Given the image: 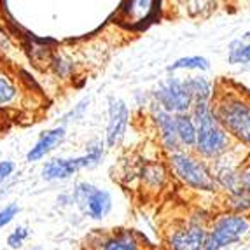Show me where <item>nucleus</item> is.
Segmentation results:
<instances>
[{
  "instance_id": "nucleus-5",
  "label": "nucleus",
  "mask_w": 250,
  "mask_h": 250,
  "mask_svg": "<svg viewBox=\"0 0 250 250\" xmlns=\"http://www.w3.org/2000/svg\"><path fill=\"white\" fill-rule=\"evenodd\" d=\"M250 224L243 215L238 213H228L219 217L213 222L212 229L207 231L203 250H221L224 247H229L238 243L249 233Z\"/></svg>"
},
{
  "instance_id": "nucleus-17",
  "label": "nucleus",
  "mask_w": 250,
  "mask_h": 250,
  "mask_svg": "<svg viewBox=\"0 0 250 250\" xmlns=\"http://www.w3.org/2000/svg\"><path fill=\"white\" fill-rule=\"evenodd\" d=\"M208 70L210 63L205 56H186V58H179L175 63H171L168 67V72H175V70Z\"/></svg>"
},
{
  "instance_id": "nucleus-23",
  "label": "nucleus",
  "mask_w": 250,
  "mask_h": 250,
  "mask_svg": "<svg viewBox=\"0 0 250 250\" xmlns=\"http://www.w3.org/2000/svg\"><path fill=\"white\" fill-rule=\"evenodd\" d=\"M14 168H16V167H14V163L9 161V159H5V161H0V184H4L9 177L13 175Z\"/></svg>"
},
{
  "instance_id": "nucleus-14",
  "label": "nucleus",
  "mask_w": 250,
  "mask_h": 250,
  "mask_svg": "<svg viewBox=\"0 0 250 250\" xmlns=\"http://www.w3.org/2000/svg\"><path fill=\"white\" fill-rule=\"evenodd\" d=\"M20 98V88L5 72H0V108H7Z\"/></svg>"
},
{
  "instance_id": "nucleus-25",
  "label": "nucleus",
  "mask_w": 250,
  "mask_h": 250,
  "mask_svg": "<svg viewBox=\"0 0 250 250\" xmlns=\"http://www.w3.org/2000/svg\"><path fill=\"white\" fill-rule=\"evenodd\" d=\"M240 182H242L243 189H245L247 192H250V167L240 175Z\"/></svg>"
},
{
  "instance_id": "nucleus-6",
  "label": "nucleus",
  "mask_w": 250,
  "mask_h": 250,
  "mask_svg": "<svg viewBox=\"0 0 250 250\" xmlns=\"http://www.w3.org/2000/svg\"><path fill=\"white\" fill-rule=\"evenodd\" d=\"M152 95H154L156 105L171 116L188 114V110L192 107V96L188 88V83L177 77L165 79Z\"/></svg>"
},
{
  "instance_id": "nucleus-16",
  "label": "nucleus",
  "mask_w": 250,
  "mask_h": 250,
  "mask_svg": "<svg viewBox=\"0 0 250 250\" xmlns=\"http://www.w3.org/2000/svg\"><path fill=\"white\" fill-rule=\"evenodd\" d=\"M165 175L167 171L165 168L159 165V163H149V165H144V168L140 170V177H142L144 182L149 186V188H161L163 182H165Z\"/></svg>"
},
{
  "instance_id": "nucleus-26",
  "label": "nucleus",
  "mask_w": 250,
  "mask_h": 250,
  "mask_svg": "<svg viewBox=\"0 0 250 250\" xmlns=\"http://www.w3.org/2000/svg\"><path fill=\"white\" fill-rule=\"evenodd\" d=\"M243 39H247V41H250V30H249V32H247L245 35H243Z\"/></svg>"
},
{
  "instance_id": "nucleus-11",
  "label": "nucleus",
  "mask_w": 250,
  "mask_h": 250,
  "mask_svg": "<svg viewBox=\"0 0 250 250\" xmlns=\"http://www.w3.org/2000/svg\"><path fill=\"white\" fill-rule=\"evenodd\" d=\"M152 121H154L156 128L159 131V137H161V142L165 146V149L171 150L173 152H179V140H177V131H175V116L165 112L163 108H159L158 105H152Z\"/></svg>"
},
{
  "instance_id": "nucleus-10",
  "label": "nucleus",
  "mask_w": 250,
  "mask_h": 250,
  "mask_svg": "<svg viewBox=\"0 0 250 250\" xmlns=\"http://www.w3.org/2000/svg\"><path fill=\"white\" fill-rule=\"evenodd\" d=\"M207 231L201 224H192L180 228L170 236V250H203Z\"/></svg>"
},
{
  "instance_id": "nucleus-18",
  "label": "nucleus",
  "mask_w": 250,
  "mask_h": 250,
  "mask_svg": "<svg viewBox=\"0 0 250 250\" xmlns=\"http://www.w3.org/2000/svg\"><path fill=\"white\" fill-rule=\"evenodd\" d=\"M228 62L231 65H238V63H249L250 62V42L243 44L242 41L231 42L229 54H228Z\"/></svg>"
},
{
  "instance_id": "nucleus-1",
  "label": "nucleus",
  "mask_w": 250,
  "mask_h": 250,
  "mask_svg": "<svg viewBox=\"0 0 250 250\" xmlns=\"http://www.w3.org/2000/svg\"><path fill=\"white\" fill-rule=\"evenodd\" d=\"M192 121L196 125V150L203 158H219L229 147L231 138L213 116L208 102H192Z\"/></svg>"
},
{
  "instance_id": "nucleus-2",
  "label": "nucleus",
  "mask_w": 250,
  "mask_h": 250,
  "mask_svg": "<svg viewBox=\"0 0 250 250\" xmlns=\"http://www.w3.org/2000/svg\"><path fill=\"white\" fill-rule=\"evenodd\" d=\"M212 110L228 135L231 133L238 140L250 146V102L238 96H226Z\"/></svg>"
},
{
  "instance_id": "nucleus-22",
  "label": "nucleus",
  "mask_w": 250,
  "mask_h": 250,
  "mask_svg": "<svg viewBox=\"0 0 250 250\" xmlns=\"http://www.w3.org/2000/svg\"><path fill=\"white\" fill-rule=\"evenodd\" d=\"M18 213H20V207H18V203L5 205L4 208L0 210V229H2V228H5L7 224H11Z\"/></svg>"
},
{
  "instance_id": "nucleus-15",
  "label": "nucleus",
  "mask_w": 250,
  "mask_h": 250,
  "mask_svg": "<svg viewBox=\"0 0 250 250\" xmlns=\"http://www.w3.org/2000/svg\"><path fill=\"white\" fill-rule=\"evenodd\" d=\"M188 83V88L191 91L192 102H210V96H212V84L208 79L205 77H191V79H186Z\"/></svg>"
},
{
  "instance_id": "nucleus-24",
  "label": "nucleus",
  "mask_w": 250,
  "mask_h": 250,
  "mask_svg": "<svg viewBox=\"0 0 250 250\" xmlns=\"http://www.w3.org/2000/svg\"><path fill=\"white\" fill-rule=\"evenodd\" d=\"M86 104H88V100H84V102H81L79 105H77V108L75 110H72L70 114H67V116L63 117V121L67 123V121H70V117H74V119H77V117L83 114V110H84V107H86Z\"/></svg>"
},
{
  "instance_id": "nucleus-9",
  "label": "nucleus",
  "mask_w": 250,
  "mask_h": 250,
  "mask_svg": "<svg viewBox=\"0 0 250 250\" xmlns=\"http://www.w3.org/2000/svg\"><path fill=\"white\" fill-rule=\"evenodd\" d=\"M129 121V110L128 105L123 100H116L110 98V105H108V123H107V146L116 147L121 142L123 137L126 133Z\"/></svg>"
},
{
  "instance_id": "nucleus-3",
  "label": "nucleus",
  "mask_w": 250,
  "mask_h": 250,
  "mask_svg": "<svg viewBox=\"0 0 250 250\" xmlns=\"http://www.w3.org/2000/svg\"><path fill=\"white\" fill-rule=\"evenodd\" d=\"M104 158V144L91 142L88 147V152L79 158H68V159H51L42 167V179L44 180H65L70 179L74 173H77L83 168H93Z\"/></svg>"
},
{
  "instance_id": "nucleus-13",
  "label": "nucleus",
  "mask_w": 250,
  "mask_h": 250,
  "mask_svg": "<svg viewBox=\"0 0 250 250\" xmlns=\"http://www.w3.org/2000/svg\"><path fill=\"white\" fill-rule=\"evenodd\" d=\"M175 131L180 146L194 147V144H196V125L189 114L175 116Z\"/></svg>"
},
{
  "instance_id": "nucleus-21",
  "label": "nucleus",
  "mask_w": 250,
  "mask_h": 250,
  "mask_svg": "<svg viewBox=\"0 0 250 250\" xmlns=\"http://www.w3.org/2000/svg\"><path fill=\"white\" fill-rule=\"evenodd\" d=\"M28 234H30L28 228H25V226H18L16 229L7 236V245L11 247V249H21L23 243H25V240L28 238Z\"/></svg>"
},
{
  "instance_id": "nucleus-8",
  "label": "nucleus",
  "mask_w": 250,
  "mask_h": 250,
  "mask_svg": "<svg viewBox=\"0 0 250 250\" xmlns=\"http://www.w3.org/2000/svg\"><path fill=\"white\" fill-rule=\"evenodd\" d=\"M89 250H140V238L135 231L117 229L112 233H98L88 240Z\"/></svg>"
},
{
  "instance_id": "nucleus-7",
  "label": "nucleus",
  "mask_w": 250,
  "mask_h": 250,
  "mask_svg": "<svg viewBox=\"0 0 250 250\" xmlns=\"http://www.w3.org/2000/svg\"><path fill=\"white\" fill-rule=\"evenodd\" d=\"M72 201L93 221H102L112 210V196L105 189L95 188L89 182H79L72 192Z\"/></svg>"
},
{
  "instance_id": "nucleus-19",
  "label": "nucleus",
  "mask_w": 250,
  "mask_h": 250,
  "mask_svg": "<svg viewBox=\"0 0 250 250\" xmlns=\"http://www.w3.org/2000/svg\"><path fill=\"white\" fill-rule=\"evenodd\" d=\"M49 67L54 72V75H58L62 79H67L70 77L72 72H74V63L70 60H67L62 54H53L49 60Z\"/></svg>"
},
{
  "instance_id": "nucleus-4",
  "label": "nucleus",
  "mask_w": 250,
  "mask_h": 250,
  "mask_svg": "<svg viewBox=\"0 0 250 250\" xmlns=\"http://www.w3.org/2000/svg\"><path fill=\"white\" fill-rule=\"evenodd\" d=\"M170 167L177 179L182 180L186 186L198 191H215L217 182L203 163L189 156L188 152H173L170 156Z\"/></svg>"
},
{
  "instance_id": "nucleus-20",
  "label": "nucleus",
  "mask_w": 250,
  "mask_h": 250,
  "mask_svg": "<svg viewBox=\"0 0 250 250\" xmlns=\"http://www.w3.org/2000/svg\"><path fill=\"white\" fill-rule=\"evenodd\" d=\"M229 205H231V208H233L238 215H242V212H245V210L250 208V192H247L243 188H240L238 191L231 192Z\"/></svg>"
},
{
  "instance_id": "nucleus-12",
  "label": "nucleus",
  "mask_w": 250,
  "mask_h": 250,
  "mask_svg": "<svg viewBox=\"0 0 250 250\" xmlns=\"http://www.w3.org/2000/svg\"><path fill=\"white\" fill-rule=\"evenodd\" d=\"M63 138H65V126H56V128L44 131L35 142V146L26 152V161H41L42 158H46L51 150H54L63 142Z\"/></svg>"
}]
</instances>
